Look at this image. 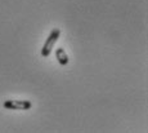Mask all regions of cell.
<instances>
[{
  "label": "cell",
  "instance_id": "cell-2",
  "mask_svg": "<svg viewBox=\"0 0 148 133\" xmlns=\"http://www.w3.org/2000/svg\"><path fill=\"white\" fill-rule=\"evenodd\" d=\"M3 106L7 110H30L32 103L26 100H7Z\"/></svg>",
  "mask_w": 148,
  "mask_h": 133
},
{
  "label": "cell",
  "instance_id": "cell-1",
  "mask_svg": "<svg viewBox=\"0 0 148 133\" xmlns=\"http://www.w3.org/2000/svg\"><path fill=\"white\" fill-rule=\"evenodd\" d=\"M59 35H61V29H53L52 32L49 34V36L47 38L44 45L41 48V56L42 57H49L50 53H52L53 48H54V44L58 41L59 39Z\"/></svg>",
  "mask_w": 148,
  "mask_h": 133
},
{
  "label": "cell",
  "instance_id": "cell-3",
  "mask_svg": "<svg viewBox=\"0 0 148 133\" xmlns=\"http://www.w3.org/2000/svg\"><path fill=\"white\" fill-rule=\"evenodd\" d=\"M56 57L58 59L61 66H67L68 65V56H67V53L64 52L63 48H58V49L56 50Z\"/></svg>",
  "mask_w": 148,
  "mask_h": 133
}]
</instances>
